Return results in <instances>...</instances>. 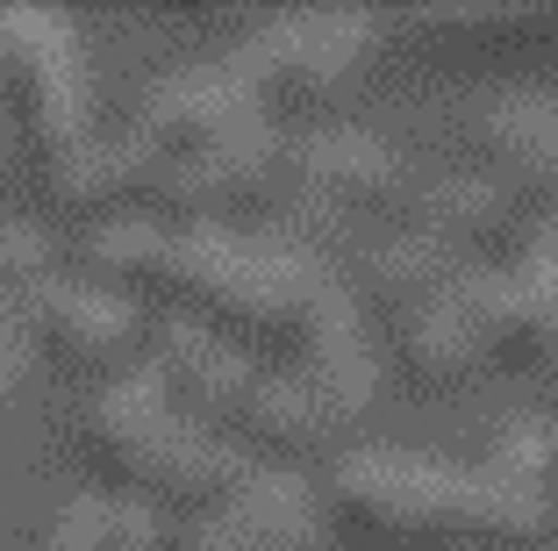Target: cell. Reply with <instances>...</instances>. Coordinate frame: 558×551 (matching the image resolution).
Returning <instances> with one entry per match:
<instances>
[{
  "label": "cell",
  "mask_w": 558,
  "mask_h": 551,
  "mask_svg": "<svg viewBox=\"0 0 558 551\" xmlns=\"http://www.w3.org/2000/svg\"><path fill=\"white\" fill-rule=\"evenodd\" d=\"M444 551H473V544H444Z\"/></svg>",
  "instance_id": "cell-22"
},
{
  "label": "cell",
  "mask_w": 558,
  "mask_h": 551,
  "mask_svg": "<svg viewBox=\"0 0 558 551\" xmlns=\"http://www.w3.org/2000/svg\"><path fill=\"white\" fill-rule=\"evenodd\" d=\"M100 516H108V494H72V502L44 523L36 551H100Z\"/></svg>",
  "instance_id": "cell-19"
},
{
  "label": "cell",
  "mask_w": 558,
  "mask_h": 551,
  "mask_svg": "<svg viewBox=\"0 0 558 551\" xmlns=\"http://www.w3.org/2000/svg\"><path fill=\"white\" fill-rule=\"evenodd\" d=\"M0 122L36 165L94 136V72L65 15L0 8Z\"/></svg>",
  "instance_id": "cell-2"
},
{
  "label": "cell",
  "mask_w": 558,
  "mask_h": 551,
  "mask_svg": "<svg viewBox=\"0 0 558 551\" xmlns=\"http://www.w3.org/2000/svg\"><path fill=\"white\" fill-rule=\"evenodd\" d=\"M329 516L301 466H251L215 508L180 523L172 551H323Z\"/></svg>",
  "instance_id": "cell-5"
},
{
  "label": "cell",
  "mask_w": 558,
  "mask_h": 551,
  "mask_svg": "<svg viewBox=\"0 0 558 551\" xmlns=\"http://www.w3.org/2000/svg\"><path fill=\"white\" fill-rule=\"evenodd\" d=\"M158 394L172 402V416L201 422V430H222L230 408L244 402L258 358H244L236 344H222L215 330L186 323V315H158V330H144V358H136Z\"/></svg>",
  "instance_id": "cell-7"
},
{
  "label": "cell",
  "mask_w": 558,
  "mask_h": 551,
  "mask_svg": "<svg viewBox=\"0 0 558 551\" xmlns=\"http://www.w3.org/2000/svg\"><path fill=\"white\" fill-rule=\"evenodd\" d=\"M172 544H180V523L165 516L158 502L108 494V516H100V551H172Z\"/></svg>",
  "instance_id": "cell-16"
},
{
  "label": "cell",
  "mask_w": 558,
  "mask_h": 551,
  "mask_svg": "<svg viewBox=\"0 0 558 551\" xmlns=\"http://www.w3.org/2000/svg\"><path fill=\"white\" fill-rule=\"evenodd\" d=\"M373 22L344 15V8H323V15H265L244 44L230 50V72L251 86L265 115L279 108H323L337 100L373 58Z\"/></svg>",
  "instance_id": "cell-3"
},
{
  "label": "cell",
  "mask_w": 558,
  "mask_h": 551,
  "mask_svg": "<svg viewBox=\"0 0 558 551\" xmlns=\"http://www.w3.org/2000/svg\"><path fill=\"white\" fill-rule=\"evenodd\" d=\"M165 243H172V229L158 223V215L144 208H122V215H100V223H86L80 237V279H94V287L108 294H158V273H165Z\"/></svg>",
  "instance_id": "cell-13"
},
{
  "label": "cell",
  "mask_w": 558,
  "mask_h": 551,
  "mask_svg": "<svg viewBox=\"0 0 558 551\" xmlns=\"http://www.w3.org/2000/svg\"><path fill=\"white\" fill-rule=\"evenodd\" d=\"M222 438H230L251 466H294L301 452L329 444V422H323V408H315V394H308L301 373L258 366L251 387H244V402L230 408V422H222Z\"/></svg>",
  "instance_id": "cell-12"
},
{
  "label": "cell",
  "mask_w": 558,
  "mask_h": 551,
  "mask_svg": "<svg viewBox=\"0 0 558 551\" xmlns=\"http://www.w3.org/2000/svg\"><path fill=\"white\" fill-rule=\"evenodd\" d=\"M22 330H29L36 358H50L58 373L72 380H116L144 358V309L130 294H108L94 279H72V273H44L29 294L15 301Z\"/></svg>",
  "instance_id": "cell-4"
},
{
  "label": "cell",
  "mask_w": 558,
  "mask_h": 551,
  "mask_svg": "<svg viewBox=\"0 0 558 551\" xmlns=\"http://www.w3.org/2000/svg\"><path fill=\"white\" fill-rule=\"evenodd\" d=\"M315 494H323L329 530H344L351 544L373 551H515L537 544L551 523V502L501 494L473 466H444L409 444H351L323 466Z\"/></svg>",
  "instance_id": "cell-1"
},
{
  "label": "cell",
  "mask_w": 558,
  "mask_h": 551,
  "mask_svg": "<svg viewBox=\"0 0 558 551\" xmlns=\"http://www.w3.org/2000/svg\"><path fill=\"white\" fill-rule=\"evenodd\" d=\"M44 273H50V237L36 223L0 215V301H22Z\"/></svg>",
  "instance_id": "cell-17"
},
{
  "label": "cell",
  "mask_w": 558,
  "mask_h": 551,
  "mask_svg": "<svg viewBox=\"0 0 558 551\" xmlns=\"http://www.w3.org/2000/svg\"><path fill=\"white\" fill-rule=\"evenodd\" d=\"M480 265V259H473ZM473 265H465L459 279L444 294H429V301H415V309L395 315V373H409L415 387H465V380H480L494 366V344H487V315H480V279Z\"/></svg>",
  "instance_id": "cell-9"
},
{
  "label": "cell",
  "mask_w": 558,
  "mask_h": 551,
  "mask_svg": "<svg viewBox=\"0 0 558 551\" xmlns=\"http://www.w3.org/2000/svg\"><path fill=\"white\" fill-rule=\"evenodd\" d=\"M8 151H15V136H8V122H0V158H8Z\"/></svg>",
  "instance_id": "cell-20"
},
{
  "label": "cell",
  "mask_w": 558,
  "mask_h": 551,
  "mask_svg": "<svg viewBox=\"0 0 558 551\" xmlns=\"http://www.w3.org/2000/svg\"><path fill=\"white\" fill-rule=\"evenodd\" d=\"M480 309H487L494 366L558 373V251L487 265L480 259Z\"/></svg>",
  "instance_id": "cell-10"
},
{
  "label": "cell",
  "mask_w": 558,
  "mask_h": 551,
  "mask_svg": "<svg viewBox=\"0 0 558 551\" xmlns=\"http://www.w3.org/2000/svg\"><path fill=\"white\" fill-rule=\"evenodd\" d=\"M29 380H36V344H29V330H22V309L0 301V416L29 394Z\"/></svg>",
  "instance_id": "cell-18"
},
{
  "label": "cell",
  "mask_w": 558,
  "mask_h": 551,
  "mask_svg": "<svg viewBox=\"0 0 558 551\" xmlns=\"http://www.w3.org/2000/svg\"><path fill=\"white\" fill-rule=\"evenodd\" d=\"M244 122H272V115L251 100V86L230 72V58H215V65L165 72V80L136 100L130 136L150 158H172V151H201V144H215V136L244 130Z\"/></svg>",
  "instance_id": "cell-8"
},
{
  "label": "cell",
  "mask_w": 558,
  "mask_h": 551,
  "mask_svg": "<svg viewBox=\"0 0 558 551\" xmlns=\"http://www.w3.org/2000/svg\"><path fill=\"white\" fill-rule=\"evenodd\" d=\"M144 172H150V151L122 130V136H86V144L44 158L36 165V187H44V201L58 215L100 223V215L144 208Z\"/></svg>",
  "instance_id": "cell-11"
},
{
  "label": "cell",
  "mask_w": 558,
  "mask_h": 551,
  "mask_svg": "<svg viewBox=\"0 0 558 551\" xmlns=\"http://www.w3.org/2000/svg\"><path fill=\"white\" fill-rule=\"evenodd\" d=\"M279 187L329 201L337 215L359 223L365 208H395L409 201V165L387 136L359 130V122H315V130H287L279 151Z\"/></svg>",
  "instance_id": "cell-6"
},
{
  "label": "cell",
  "mask_w": 558,
  "mask_h": 551,
  "mask_svg": "<svg viewBox=\"0 0 558 551\" xmlns=\"http://www.w3.org/2000/svg\"><path fill=\"white\" fill-rule=\"evenodd\" d=\"M551 516H558V480H551Z\"/></svg>",
  "instance_id": "cell-21"
},
{
  "label": "cell",
  "mask_w": 558,
  "mask_h": 551,
  "mask_svg": "<svg viewBox=\"0 0 558 551\" xmlns=\"http://www.w3.org/2000/svg\"><path fill=\"white\" fill-rule=\"evenodd\" d=\"M473 472L487 487H501V494H537V502H551V480H558V422L537 416V408L501 416L487 430V444H480Z\"/></svg>",
  "instance_id": "cell-15"
},
{
  "label": "cell",
  "mask_w": 558,
  "mask_h": 551,
  "mask_svg": "<svg viewBox=\"0 0 558 551\" xmlns=\"http://www.w3.org/2000/svg\"><path fill=\"white\" fill-rule=\"evenodd\" d=\"M465 265L473 259H459L451 243L423 237V229H395L387 243L365 251V294H373L387 315H401V309H415V301H429V294H444Z\"/></svg>",
  "instance_id": "cell-14"
}]
</instances>
